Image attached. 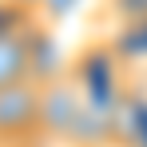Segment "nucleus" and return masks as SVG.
Listing matches in <instances>:
<instances>
[{
  "label": "nucleus",
  "instance_id": "4",
  "mask_svg": "<svg viewBox=\"0 0 147 147\" xmlns=\"http://www.w3.org/2000/svg\"><path fill=\"white\" fill-rule=\"evenodd\" d=\"M32 16H36V12H28V8L12 4V0H0V36L28 32V28H32Z\"/></svg>",
  "mask_w": 147,
  "mask_h": 147
},
{
  "label": "nucleus",
  "instance_id": "5",
  "mask_svg": "<svg viewBox=\"0 0 147 147\" xmlns=\"http://www.w3.org/2000/svg\"><path fill=\"white\" fill-rule=\"evenodd\" d=\"M111 8H115V16H119L123 24H127V20H143V16H147V0H111Z\"/></svg>",
  "mask_w": 147,
  "mask_h": 147
},
{
  "label": "nucleus",
  "instance_id": "6",
  "mask_svg": "<svg viewBox=\"0 0 147 147\" xmlns=\"http://www.w3.org/2000/svg\"><path fill=\"white\" fill-rule=\"evenodd\" d=\"M12 4H20V8H28V12H36V8H40L44 0H12Z\"/></svg>",
  "mask_w": 147,
  "mask_h": 147
},
{
  "label": "nucleus",
  "instance_id": "3",
  "mask_svg": "<svg viewBox=\"0 0 147 147\" xmlns=\"http://www.w3.org/2000/svg\"><path fill=\"white\" fill-rule=\"evenodd\" d=\"M107 48H111L115 60H127V64L147 60V16H143V20H127V24H119V32L111 36Z\"/></svg>",
  "mask_w": 147,
  "mask_h": 147
},
{
  "label": "nucleus",
  "instance_id": "2",
  "mask_svg": "<svg viewBox=\"0 0 147 147\" xmlns=\"http://www.w3.org/2000/svg\"><path fill=\"white\" fill-rule=\"evenodd\" d=\"M28 32H32V28H28ZM28 32H16V36H0V92H4V88H12V84L36 80Z\"/></svg>",
  "mask_w": 147,
  "mask_h": 147
},
{
  "label": "nucleus",
  "instance_id": "1",
  "mask_svg": "<svg viewBox=\"0 0 147 147\" xmlns=\"http://www.w3.org/2000/svg\"><path fill=\"white\" fill-rule=\"evenodd\" d=\"M44 131V84L24 80L0 92V147L28 143Z\"/></svg>",
  "mask_w": 147,
  "mask_h": 147
}]
</instances>
